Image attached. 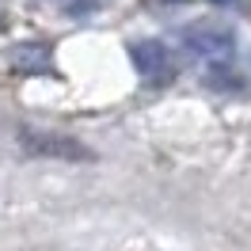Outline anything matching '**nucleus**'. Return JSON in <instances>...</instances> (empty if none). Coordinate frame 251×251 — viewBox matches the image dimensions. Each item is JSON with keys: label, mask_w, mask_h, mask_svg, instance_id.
<instances>
[{"label": "nucleus", "mask_w": 251, "mask_h": 251, "mask_svg": "<svg viewBox=\"0 0 251 251\" xmlns=\"http://www.w3.org/2000/svg\"><path fill=\"white\" fill-rule=\"evenodd\" d=\"M179 38H183L194 53H202V57H228V53H232V31L221 27V23L187 27V31H179Z\"/></svg>", "instance_id": "7ed1b4c3"}, {"label": "nucleus", "mask_w": 251, "mask_h": 251, "mask_svg": "<svg viewBox=\"0 0 251 251\" xmlns=\"http://www.w3.org/2000/svg\"><path fill=\"white\" fill-rule=\"evenodd\" d=\"M19 145L31 152V156H50V160H69V164H84L95 152L84 141L69 137V133H53V129H31L23 126L19 129Z\"/></svg>", "instance_id": "f257e3e1"}, {"label": "nucleus", "mask_w": 251, "mask_h": 251, "mask_svg": "<svg viewBox=\"0 0 251 251\" xmlns=\"http://www.w3.org/2000/svg\"><path fill=\"white\" fill-rule=\"evenodd\" d=\"M129 57H133V69H137V76L145 84H168L175 76V57L168 46H160V42H133L129 46Z\"/></svg>", "instance_id": "f03ea898"}]
</instances>
